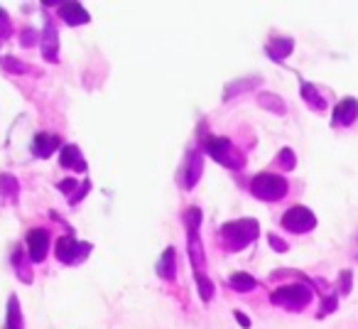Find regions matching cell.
<instances>
[{"label": "cell", "instance_id": "603a6c76", "mask_svg": "<svg viewBox=\"0 0 358 329\" xmlns=\"http://www.w3.org/2000/svg\"><path fill=\"white\" fill-rule=\"evenodd\" d=\"M270 244H273L275 251H287V244H282V241H280L275 234H270Z\"/></svg>", "mask_w": 358, "mask_h": 329}, {"label": "cell", "instance_id": "2e32d148", "mask_svg": "<svg viewBox=\"0 0 358 329\" xmlns=\"http://www.w3.org/2000/svg\"><path fill=\"white\" fill-rule=\"evenodd\" d=\"M302 99L307 101V104L312 106L314 111H324V108H327V104H324V99H322V96H319V91L314 89L312 84H304V86H302Z\"/></svg>", "mask_w": 358, "mask_h": 329}, {"label": "cell", "instance_id": "8fae6325", "mask_svg": "<svg viewBox=\"0 0 358 329\" xmlns=\"http://www.w3.org/2000/svg\"><path fill=\"white\" fill-rule=\"evenodd\" d=\"M57 145H59V140H57L55 135L40 133V135H35V143H32V150H35V155H40V158H50V155L55 153Z\"/></svg>", "mask_w": 358, "mask_h": 329}, {"label": "cell", "instance_id": "8992f818", "mask_svg": "<svg viewBox=\"0 0 358 329\" xmlns=\"http://www.w3.org/2000/svg\"><path fill=\"white\" fill-rule=\"evenodd\" d=\"M27 248H30L32 263H42L47 258V251H50V234L45 229H32L27 234Z\"/></svg>", "mask_w": 358, "mask_h": 329}, {"label": "cell", "instance_id": "e0dca14e", "mask_svg": "<svg viewBox=\"0 0 358 329\" xmlns=\"http://www.w3.org/2000/svg\"><path fill=\"white\" fill-rule=\"evenodd\" d=\"M260 106L263 108H270L273 113H285V101L280 99V96H275V94H260Z\"/></svg>", "mask_w": 358, "mask_h": 329}, {"label": "cell", "instance_id": "cb8c5ba5", "mask_svg": "<svg viewBox=\"0 0 358 329\" xmlns=\"http://www.w3.org/2000/svg\"><path fill=\"white\" fill-rule=\"evenodd\" d=\"M236 319H238V324H243V327H250V322H248V317H245V314L236 312Z\"/></svg>", "mask_w": 358, "mask_h": 329}, {"label": "cell", "instance_id": "7402d4cb", "mask_svg": "<svg viewBox=\"0 0 358 329\" xmlns=\"http://www.w3.org/2000/svg\"><path fill=\"white\" fill-rule=\"evenodd\" d=\"M341 280H343V288H341V295H346L351 290V270H343L341 273Z\"/></svg>", "mask_w": 358, "mask_h": 329}, {"label": "cell", "instance_id": "9a60e30c", "mask_svg": "<svg viewBox=\"0 0 358 329\" xmlns=\"http://www.w3.org/2000/svg\"><path fill=\"white\" fill-rule=\"evenodd\" d=\"M292 50H294L292 40H275V42H270V45H268V52H270V57H273V59H285V57L292 55Z\"/></svg>", "mask_w": 358, "mask_h": 329}, {"label": "cell", "instance_id": "7a4b0ae2", "mask_svg": "<svg viewBox=\"0 0 358 329\" xmlns=\"http://www.w3.org/2000/svg\"><path fill=\"white\" fill-rule=\"evenodd\" d=\"M250 192H253V197H258V200H263V202H278L287 195V180L280 175L263 172V175L253 177Z\"/></svg>", "mask_w": 358, "mask_h": 329}, {"label": "cell", "instance_id": "44dd1931", "mask_svg": "<svg viewBox=\"0 0 358 329\" xmlns=\"http://www.w3.org/2000/svg\"><path fill=\"white\" fill-rule=\"evenodd\" d=\"M10 329H20V307H17V300H10Z\"/></svg>", "mask_w": 358, "mask_h": 329}, {"label": "cell", "instance_id": "d6986e66", "mask_svg": "<svg viewBox=\"0 0 358 329\" xmlns=\"http://www.w3.org/2000/svg\"><path fill=\"white\" fill-rule=\"evenodd\" d=\"M196 285H199L201 300H211V298H214V285H211V280L206 278L204 273H201V275H196Z\"/></svg>", "mask_w": 358, "mask_h": 329}, {"label": "cell", "instance_id": "3957f363", "mask_svg": "<svg viewBox=\"0 0 358 329\" xmlns=\"http://www.w3.org/2000/svg\"><path fill=\"white\" fill-rule=\"evenodd\" d=\"M309 300H312V293L307 285H285L273 293V304L285 309H304Z\"/></svg>", "mask_w": 358, "mask_h": 329}, {"label": "cell", "instance_id": "ac0fdd59", "mask_svg": "<svg viewBox=\"0 0 358 329\" xmlns=\"http://www.w3.org/2000/svg\"><path fill=\"white\" fill-rule=\"evenodd\" d=\"M45 57L47 59H57V32L52 27H47L45 32Z\"/></svg>", "mask_w": 358, "mask_h": 329}, {"label": "cell", "instance_id": "7c38bea8", "mask_svg": "<svg viewBox=\"0 0 358 329\" xmlns=\"http://www.w3.org/2000/svg\"><path fill=\"white\" fill-rule=\"evenodd\" d=\"M229 283H231V288H234L236 293H250V290L258 288V280H255L253 275H248V273H234Z\"/></svg>", "mask_w": 358, "mask_h": 329}, {"label": "cell", "instance_id": "52a82bcc", "mask_svg": "<svg viewBox=\"0 0 358 329\" xmlns=\"http://www.w3.org/2000/svg\"><path fill=\"white\" fill-rule=\"evenodd\" d=\"M89 253V246L79 244L76 239H59V244H57V255H59V260H64V263H74V260H79L81 255Z\"/></svg>", "mask_w": 358, "mask_h": 329}, {"label": "cell", "instance_id": "9c48e42d", "mask_svg": "<svg viewBox=\"0 0 358 329\" xmlns=\"http://www.w3.org/2000/svg\"><path fill=\"white\" fill-rule=\"evenodd\" d=\"M59 13L69 25H84V22H89V13H86L84 6H79V3H64Z\"/></svg>", "mask_w": 358, "mask_h": 329}, {"label": "cell", "instance_id": "ffe728a7", "mask_svg": "<svg viewBox=\"0 0 358 329\" xmlns=\"http://www.w3.org/2000/svg\"><path fill=\"white\" fill-rule=\"evenodd\" d=\"M278 162L282 164V170H294V153L289 148H285L282 153L278 155Z\"/></svg>", "mask_w": 358, "mask_h": 329}, {"label": "cell", "instance_id": "30bf717a", "mask_svg": "<svg viewBox=\"0 0 358 329\" xmlns=\"http://www.w3.org/2000/svg\"><path fill=\"white\" fill-rule=\"evenodd\" d=\"M201 170H204V162H201V155L199 153H192L189 155V162H187V172H185V187L192 190V187L199 182Z\"/></svg>", "mask_w": 358, "mask_h": 329}, {"label": "cell", "instance_id": "5b68a950", "mask_svg": "<svg viewBox=\"0 0 358 329\" xmlns=\"http://www.w3.org/2000/svg\"><path fill=\"white\" fill-rule=\"evenodd\" d=\"M282 226L292 234H307L317 226V216L307 209V206H292V209L285 211Z\"/></svg>", "mask_w": 358, "mask_h": 329}, {"label": "cell", "instance_id": "4fadbf2b", "mask_svg": "<svg viewBox=\"0 0 358 329\" xmlns=\"http://www.w3.org/2000/svg\"><path fill=\"white\" fill-rule=\"evenodd\" d=\"M59 162L64 164V167H74V170H84V167H86L84 160H81L79 148H74V145H66V148L62 150Z\"/></svg>", "mask_w": 358, "mask_h": 329}, {"label": "cell", "instance_id": "6da1fadb", "mask_svg": "<svg viewBox=\"0 0 358 329\" xmlns=\"http://www.w3.org/2000/svg\"><path fill=\"white\" fill-rule=\"evenodd\" d=\"M226 239V246L231 251H238V248H245L250 241H255V236L260 234V226L258 221L253 219H241V221H229V224L221 229Z\"/></svg>", "mask_w": 358, "mask_h": 329}, {"label": "cell", "instance_id": "277c9868", "mask_svg": "<svg viewBox=\"0 0 358 329\" xmlns=\"http://www.w3.org/2000/svg\"><path fill=\"white\" fill-rule=\"evenodd\" d=\"M206 150H209L211 158L219 160L221 164H226L231 170L243 167V155L234 148V143H231L229 138H211L209 143H206Z\"/></svg>", "mask_w": 358, "mask_h": 329}, {"label": "cell", "instance_id": "5bb4252c", "mask_svg": "<svg viewBox=\"0 0 358 329\" xmlns=\"http://www.w3.org/2000/svg\"><path fill=\"white\" fill-rule=\"evenodd\" d=\"M157 273L162 275L164 280H174V248H167L162 253L157 263Z\"/></svg>", "mask_w": 358, "mask_h": 329}, {"label": "cell", "instance_id": "ba28073f", "mask_svg": "<svg viewBox=\"0 0 358 329\" xmlns=\"http://www.w3.org/2000/svg\"><path fill=\"white\" fill-rule=\"evenodd\" d=\"M358 118V101L356 99H343L341 104L334 108V125H351Z\"/></svg>", "mask_w": 358, "mask_h": 329}]
</instances>
